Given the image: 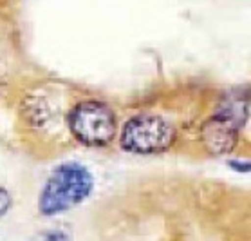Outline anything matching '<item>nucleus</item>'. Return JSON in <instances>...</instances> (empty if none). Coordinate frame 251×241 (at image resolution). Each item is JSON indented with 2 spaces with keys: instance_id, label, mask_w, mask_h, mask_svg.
<instances>
[{
  "instance_id": "obj_2",
  "label": "nucleus",
  "mask_w": 251,
  "mask_h": 241,
  "mask_svg": "<svg viewBox=\"0 0 251 241\" xmlns=\"http://www.w3.org/2000/svg\"><path fill=\"white\" fill-rule=\"evenodd\" d=\"M69 127L80 144L103 147L114 140L116 116L107 103L100 100H85L71 111Z\"/></svg>"
},
{
  "instance_id": "obj_3",
  "label": "nucleus",
  "mask_w": 251,
  "mask_h": 241,
  "mask_svg": "<svg viewBox=\"0 0 251 241\" xmlns=\"http://www.w3.org/2000/svg\"><path fill=\"white\" fill-rule=\"evenodd\" d=\"M176 131L174 127L161 116L139 115L126 121L121 145L123 149L136 152V154H154L163 152L174 144Z\"/></svg>"
},
{
  "instance_id": "obj_4",
  "label": "nucleus",
  "mask_w": 251,
  "mask_h": 241,
  "mask_svg": "<svg viewBox=\"0 0 251 241\" xmlns=\"http://www.w3.org/2000/svg\"><path fill=\"white\" fill-rule=\"evenodd\" d=\"M237 136H239V125L221 113L210 118L201 129V140L211 154L231 152L237 144Z\"/></svg>"
},
{
  "instance_id": "obj_1",
  "label": "nucleus",
  "mask_w": 251,
  "mask_h": 241,
  "mask_svg": "<svg viewBox=\"0 0 251 241\" xmlns=\"http://www.w3.org/2000/svg\"><path fill=\"white\" fill-rule=\"evenodd\" d=\"M92 176L85 167L78 163H65L52 172L40 192L38 209L44 216L65 212L80 205L92 190Z\"/></svg>"
},
{
  "instance_id": "obj_6",
  "label": "nucleus",
  "mask_w": 251,
  "mask_h": 241,
  "mask_svg": "<svg viewBox=\"0 0 251 241\" xmlns=\"http://www.w3.org/2000/svg\"><path fill=\"white\" fill-rule=\"evenodd\" d=\"M9 207H11V196L6 189L0 187V218L9 211Z\"/></svg>"
},
{
  "instance_id": "obj_5",
  "label": "nucleus",
  "mask_w": 251,
  "mask_h": 241,
  "mask_svg": "<svg viewBox=\"0 0 251 241\" xmlns=\"http://www.w3.org/2000/svg\"><path fill=\"white\" fill-rule=\"evenodd\" d=\"M36 241H71V238L62 230H49V232H44V234L38 236Z\"/></svg>"
}]
</instances>
